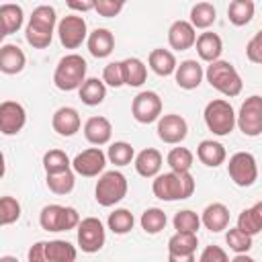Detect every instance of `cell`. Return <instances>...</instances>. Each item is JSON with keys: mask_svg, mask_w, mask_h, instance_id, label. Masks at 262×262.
<instances>
[{"mask_svg": "<svg viewBox=\"0 0 262 262\" xmlns=\"http://www.w3.org/2000/svg\"><path fill=\"white\" fill-rule=\"evenodd\" d=\"M133 158H135V149L127 141H115L106 149V162L115 166H127L133 162Z\"/></svg>", "mask_w": 262, "mask_h": 262, "instance_id": "obj_39", "label": "cell"}, {"mask_svg": "<svg viewBox=\"0 0 262 262\" xmlns=\"http://www.w3.org/2000/svg\"><path fill=\"white\" fill-rule=\"evenodd\" d=\"M139 223H141V229H143L145 233L156 235V233H160V231L166 227L168 217H166V213H164L162 209H158V207H149V209H145V211L141 213Z\"/></svg>", "mask_w": 262, "mask_h": 262, "instance_id": "obj_36", "label": "cell"}, {"mask_svg": "<svg viewBox=\"0 0 262 262\" xmlns=\"http://www.w3.org/2000/svg\"><path fill=\"white\" fill-rule=\"evenodd\" d=\"M27 125V111L16 100L0 102V133L2 135H16Z\"/></svg>", "mask_w": 262, "mask_h": 262, "instance_id": "obj_15", "label": "cell"}, {"mask_svg": "<svg viewBox=\"0 0 262 262\" xmlns=\"http://www.w3.org/2000/svg\"><path fill=\"white\" fill-rule=\"evenodd\" d=\"M78 96L86 106H98L106 98V86L100 78H86L78 88Z\"/></svg>", "mask_w": 262, "mask_h": 262, "instance_id": "obj_28", "label": "cell"}, {"mask_svg": "<svg viewBox=\"0 0 262 262\" xmlns=\"http://www.w3.org/2000/svg\"><path fill=\"white\" fill-rule=\"evenodd\" d=\"M104 86H111V88H121L125 86L123 84V70H121V61H111L104 66L102 70V78Z\"/></svg>", "mask_w": 262, "mask_h": 262, "instance_id": "obj_44", "label": "cell"}, {"mask_svg": "<svg viewBox=\"0 0 262 262\" xmlns=\"http://www.w3.org/2000/svg\"><path fill=\"white\" fill-rule=\"evenodd\" d=\"M133 160H135L133 166H135L137 174L143 176V178H156V176L160 174L162 162H164L162 154H160L156 147H145V149H141Z\"/></svg>", "mask_w": 262, "mask_h": 262, "instance_id": "obj_23", "label": "cell"}, {"mask_svg": "<svg viewBox=\"0 0 262 262\" xmlns=\"http://www.w3.org/2000/svg\"><path fill=\"white\" fill-rule=\"evenodd\" d=\"M106 225H108V229H111L113 233L125 235V233H129V231L133 229L135 217H133V213H131L129 209H115V211L108 215Z\"/></svg>", "mask_w": 262, "mask_h": 262, "instance_id": "obj_37", "label": "cell"}, {"mask_svg": "<svg viewBox=\"0 0 262 262\" xmlns=\"http://www.w3.org/2000/svg\"><path fill=\"white\" fill-rule=\"evenodd\" d=\"M80 215L74 207H63V205H45L39 213V225L45 231H70L78 227Z\"/></svg>", "mask_w": 262, "mask_h": 262, "instance_id": "obj_7", "label": "cell"}, {"mask_svg": "<svg viewBox=\"0 0 262 262\" xmlns=\"http://www.w3.org/2000/svg\"><path fill=\"white\" fill-rule=\"evenodd\" d=\"M55 25H57V14H55V8L49 6V4H39L31 16H29V23H27V29H25V39L31 47L35 49H45L51 45V39H53V31H55Z\"/></svg>", "mask_w": 262, "mask_h": 262, "instance_id": "obj_1", "label": "cell"}, {"mask_svg": "<svg viewBox=\"0 0 262 262\" xmlns=\"http://www.w3.org/2000/svg\"><path fill=\"white\" fill-rule=\"evenodd\" d=\"M4 172H6V160H4V154L0 151V180H2Z\"/></svg>", "mask_w": 262, "mask_h": 262, "instance_id": "obj_52", "label": "cell"}, {"mask_svg": "<svg viewBox=\"0 0 262 262\" xmlns=\"http://www.w3.org/2000/svg\"><path fill=\"white\" fill-rule=\"evenodd\" d=\"M246 57L252 63H262V31H258L246 45Z\"/></svg>", "mask_w": 262, "mask_h": 262, "instance_id": "obj_46", "label": "cell"}, {"mask_svg": "<svg viewBox=\"0 0 262 262\" xmlns=\"http://www.w3.org/2000/svg\"><path fill=\"white\" fill-rule=\"evenodd\" d=\"M57 35L66 49H78L88 37V25L82 14H68L57 23Z\"/></svg>", "mask_w": 262, "mask_h": 262, "instance_id": "obj_11", "label": "cell"}, {"mask_svg": "<svg viewBox=\"0 0 262 262\" xmlns=\"http://www.w3.org/2000/svg\"><path fill=\"white\" fill-rule=\"evenodd\" d=\"M229 262H256L252 256H248V254H235Z\"/></svg>", "mask_w": 262, "mask_h": 262, "instance_id": "obj_51", "label": "cell"}, {"mask_svg": "<svg viewBox=\"0 0 262 262\" xmlns=\"http://www.w3.org/2000/svg\"><path fill=\"white\" fill-rule=\"evenodd\" d=\"M131 115L137 123L149 125L162 117V98L154 90L139 92L131 102Z\"/></svg>", "mask_w": 262, "mask_h": 262, "instance_id": "obj_12", "label": "cell"}, {"mask_svg": "<svg viewBox=\"0 0 262 262\" xmlns=\"http://www.w3.org/2000/svg\"><path fill=\"white\" fill-rule=\"evenodd\" d=\"M239 231H244L246 235L254 237L262 231V203H256L254 207L250 209H244L239 215H237V225H235Z\"/></svg>", "mask_w": 262, "mask_h": 262, "instance_id": "obj_29", "label": "cell"}, {"mask_svg": "<svg viewBox=\"0 0 262 262\" xmlns=\"http://www.w3.org/2000/svg\"><path fill=\"white\" fill-rule=\"evenodd\" d=\"M123 70V84L131 88H139L147 80V66L139 57H127L121 61Z\"/></svg>", "mask_w": 262, "mask_h": 262, "instance_id": "obj_26", "label": "cell"}, {"mask_svg": "<svg viewBox=\"0 0 262 262\" xmlns=\"http://www.w3.org/2000/svg\"><path fill=\"white\" fill-rule=\"evenodd\" d=\"M76 186V174L74 170H66V172H57V174H47V188L53 194H70Z\"/></svg>", "mask_w": 262, "mask_h": 262, "instance_id": "obj_35", "label": "cell"}, {"mask_svg": "<svg viewBox=\"0 0 262 262\" xmlns=\"http://www.w3.org/2000/svg\"><path fill=\"white\" fill-rule=\"evenodd\" d=\"M23 20H25V14L18 4H2L0 6V25L6 31V35L16 33L23 27Z\"/></svg>", "mask_w": 262, "mask_h": 262, "instance_id": "obj_34", "label": "cell"}, {"mask_svg": "<svg viewBox=\"0 0 262 262\" xmlns=\"http://www.w3.org/2000/svg\"><path fill=\"white\" fill-rule=\"evenodd\" d=\"M111 135H113V125L106 117H90L86 123H84V137L88 139V143L100 147V145H106L111 141Z\"/></svg>", "mask_w": 262, "mask_h": 262, "instance_id": "obj_21", "label": "cell"}, {"mask_svg": "<svg viewBox=\"0 0 262 262\" xmlns=\"http://www.w3.org/2000/svg\"><path fill=\"white\" fill-rule=\"evenodd\" d=\"M27 258H29V262H47V256H45V242H35V244L29 248Z\"/></svg>", "mask_w": 262, "mask_h": 262, "instance_id": "obj_48", "label": "cell"}, {"mask_svg": "<svg viewBox=\"0 0 262 262\" xmlns=\"http://www.w3.org/2000/svg\"><path fill=\"white\" fill-rule=\"evenodd\" d=\"M78 248L86 254H94L102 250L106 242V231L104 225L98 217H84L78 223Z\"/></svg>", "mask_w": 262, "mask_h": 262, "instance_id": "obj_10", "label": "cell"}, {"mask_svg": "<svg viewBox=\"0 0 262 262\" xmlns=\"http://www.w3.org/2000/svg\"><path fill=\"white\" fill-rule=\"evenodd\" d=\"M27 66V55L25 51L14 45V43H6L0 45V72L6 76H14L20 74Z\"/></svg>", "mask_w": 262, "mask_h": 262, "instance_id": "obj_19", "label": "cell"}, {"mask_svg": "<svg viewBox=\"0 0 262 262\" xmlns=\"http://www.w3.org/2000/svg\"><path fill=\"white\" fill-rule=\"evenodd\" d=\"M196 41V31L188 20H174L168 29V43L174 51H186L194 45Z\"/></svg>", "mask_w": 262, "mask_h": 262, "instance_id": "obj_18", "label": "cell"}, {"mask_svg": "<svg viewBox=\"0 0 262 262\" xmlns=\"http://www.w3.org/2000/svg\"><path fill=\"white\" fill-rule=\"evenodd\" d=\"M196 158L201 164L209 166V168H217L225 162L227 154H225V147L223 143L219 141H213V139H203L196 147Z\"/></svg>", "mask_w": 262, "mask_h": 262, "instance_id": "obj_25", "label": "cell"}, {"mask_svg": "<svg viewBox=\"0 0 262 262\" xmlns=\"http://www.w3.org/2000/svg\"><path fill=\"white\" fill-rule=\"evenodd\" d=\"M235 125L248 137H258L262 133V96L252 94L239 106L235 115Z\"/></svg>", "mask_w": 262, "mask_h": 262, "instance_id": "obj_8", "label": "cell"}, {"mask_svg": "<svg viewBox=\"0 0 262 262\" xmlns=\"http://www.w3.org/2000/svg\"><path fill=\"white\" fill-rule=\"evenodd\" d=\"M199 262H229V256L223 248L219 246H207L201 256H199Z\"/></svg>", "mask_w": 262, "mask_h": 262, "instance_id": "obj_47", "label": "cell"}, {"mask_svg": "<svg viewBox=\"0 0 262 262\" xmlns=\"http://www.w3.org/2000/svg\"><path fill=\"white\" fill-rule=\"evenodd\" d=\"M205 78L211 84V88H215L217 92H221L227 98L237 96L244 88L242 76L237 74L235 66L225 61V59H217V61L209 63L207 70H205Z\"/></svg>", "mask_w": 262, "mask_h": 262, "instance_id": "obj_3", "label": "cell"}, {"mask_svg": "<svg viewBox=\"0 0 262 262\" xmlns=\"http://www.w3.org/2000/svg\"><path fill=\"white\" fill-rule=\"evenodd\" d=\"M147 63H149V70L154 72V74H158V76H172L174 74V70H176V57H174V53L170 51V49H162V47H158V49H151V53H149V57H147Z\"/></svg>", "mask_w": 262, "mask_h": 262, "instance_id": "obj_27", "label": "cell"}, {"mask_svg": "<svg viewBox=\"0 0 262 262\" xmlns=\"http://www.w3.org/2000/svg\"><path fill=\"white\" fill-rule=\"evenodd\" d=\"M166 162L170 166V172H190L194 156L188 147H172L166 156Z\"/></svg>", "mask_w": 262, "mask_h": 262, "instance_id": "obj_38", "label": "cell"}, {"mask_svg": "<svg viewBox=\"0 0 262 262\" xmlns=\"http://www.w3.org/2000/svg\"><path fill=\"white\" fill-rule=\"evenodd\" d=\"M151 190L160 201H184L194 192V178L190 172H164L154 178Z\"/></svg>", "mask_w": 262, "mask_h": 262, "instance_id": "obj_2", "label": "cell"}, {"mask_svg": "<svg viewBox=\"0 0 262 262\" xmlns=\"http://www.w3.org/2000/svg\"><path fill=\"white\" fill-rule=\"evenodd\" d=\"M254 10H256V4L252 0H233L227 6V18L235 27H246L254 18Z\"/></svg>", "mask_w": 262, "mask_h": 262, "instance_id": "obj_31", "label": "cell"}, {"mask_svg": "<svg viewBox=\"0 0 262 262\" xmlns=\"http://www.w3.org/2000/svg\"><path fill=\"white\" fill-rule=\"evenodd\" d=\"M104 168H106V154L100 147H88L72 160L74 174H80L84 178H94L102 174Z\"/></svg>", "mask_w": 262, "mask_h": 262, "instance_id": "obj_13", "label": "cell"}, {"mask_svg": "<svg viewBox=\"0 0 262 262\" xmlns=\"http://www.w3.org/2000/svg\"><path fill=\"white\" fill-rule=\"evenodd\" d=\"M217 20V10L211 2H196L192 8H190V25L192 29H209L213 23Z\"/></svg>", "mask_w": 262, "mask_h": 262, "instance_id": "obj_32", "label": "cell"}, {"mask_svg": "<svg viewBox=\"0 0 262 262\" xmlns=\"http://www.w3.org/2000/svg\"><path fill=\"white\" fill-rule=\"evenodd\" d=\"M43 168H45V174L66 172V170H72V160L61 149H49L43 154Z\"/></svg>", "mask_w": 262, "mask_h": 262, "instance_id": "obj_40", "label": "cell"}, {"mask_svg": "<svg viewBox=\"0 0 262 262\" xmlns=\"http://www.w3.org/2000/svg\"><path fill=\"white\" fill-rule=\"evenodd\" d=\"M20 217V203L14 196H0V227L12 225Z\"/></svg>", "mask_w": 262, "mask_h": 262, "instance_id": "obj_43", "label": "cell"}, {"mask_svg": "<svg viewBox=\"0 0 262 262\" xmlns=\"http://www.w3.org/2000/svg\"><path fill=\"white\" fill-rule=\"evenodd\" d=\"M86 47L90 51L92 57L96 59H104L113 53L115 49V35L108 31V29H94L92 33H88L86 37Z\"/></svg>", "mask_w": 262, "mask_h": 262, "instance_id": "obj_20", "label": "cell"}, {"mask_svg": "<svg viewBox=\"0 0 262 262\" xmlns=\"http://www.w3.org/2000/svg\"><path fill=\"white\" fill-rule=\"evenodd\" d=\"M227 174L233 180L235 186H252L258 180V164L256 158L250 151H237L229 158L227 164Z\"/></svg>", "mask_w": 262, "mask_h": 262, "instance_id": "obj_9", "label": "cell"}, {"mask_svg": "<svg viewBox=\"0 0 262 262\" xmlns=\"http://www.w3.org/2000/svg\"><path fill=\"white\" fill-rule=\"evenodd\" d=\"M225 242H227L229 250L235 252V254H248V252L252 250V246H254V237L246 235V233L239 231L237 227H233V229H229V231L225 233Z\"/></svg>", "mask_w": 262, "mask_h": 262, "instance_id": "obj_42", "label": "cell"}, {"mask_svg": "<svg viewBox=\"0 0 262 262\" xmlns=\"http://www.w3.org/2000/svg\"><path fill=\"white\" fill-rule=\"evenodd\" d=\"M123 8H125V2L123 0H94V10L100 16H104V18L117 16Z\"/></svg>", "mask_w": 262, "mask_h": 262, "instance_id": "obj_45", "label": "cell"}, {"mask_svg": "<svg viewBox=\"0 0 262 262\" xmlns=\"http://www.w3.org/2000/svg\"><path fill=\"white\" fill-rule=\"evenodd\" d=\"M196 246H199V237L196 233H174L170 239H168V254H174V256H188V254H194L196 252Z\"/></svg>", "mask_w": 262, "mask_h": 262, "instance_id": "obj_33", "label": "cell"}, {"mask_svg": "<svg viewBox=\"0 0 262 262\" xmlns=\"http://www.w3.org/2000/svg\"><path fill=\"white\" fill-rule=\"evenodd\" d=\"M127 190H129V182H127L125 174L119 170H108L98 176V182L94 188V199L100 207H113L127 196Z\"/></svg>", "mask_w": 262, "mask_h": 262, "instance_id": "obj_5", "label": "cell"}, {"mask_svg": "<svg viewBox=\"0 0 262 262\" xmlns=\"http://www.w3.org/2000/svg\"><path fill=\"white\" fill-rule=\"evenodd\" d=\"M70 10H78V12H86V10H94V0H82V2H76V0H68L66 2Z\"/></svg>", "mask_w": 262, "mask_h": 262, "instance_id": "obj_49", "label": "cell"}, {"mask_svg": "<svg viewBox=\"0 0 262 262\" xmlns=\"http://www.w3.org/2000/svg\"><path fill=\"white\" fill-rule=\"evenodd\" d=\"M203 119H205L207 129L217 137L229 135L235 127V111L229 104V100H225V98H215V100L207 102Z\"/></svg>", "mask_w": 262, "mask_h": 262, "instance_id": "obj_6", "label": "cell"}, {"mask_svg": "<svg viewBox=\"0 0 262 262\" xmlns=\"http://www.w3.org/2000/svg\"><path fill=\"white\" fill-rule=\"evenodd\" d=\"M45 256L47 262H76L78 250L66 239H51L45 242Z\"/></svg>", "mask_w": 262, "mask_h": 262, "instance_id": "obj_30", "label": "cell"}, {"mask_svg": "<svg viewBox=\"0 0 262 262\" xmlns=\"http://www.w3.org/2000/svg\"><path fill=\"white\" fill-rule=\"evenodd\" d=\"M168 262H196L194 254H188V256H174V254H168Z\"/></svg>", "mask_w": 262, "mask_h": 262, "instance_id": "obj_50", "label": "cell"}, {"mask_svg": "<svg viewBox=\"0 0 262 262\" xmlns=\"http://www.w3.org/2000/svg\"><path fill=\"white\" fill-rule=\"evenodd\" d=\"M158 137L168 143V145H178L186 139L188 135V123L184 117L176 115V113H170V115H162L158 119Z\"/></svg>", "mask_w": 262, "mask_h": 262, "instance_id": "obj_14", "label": "cell"}, {"mask_svg": "<svg viewBox=\"0 0 262 262\" xmlns=\"http://www.w3.org/2000/svg\"><path fill=\"white\" fill-rule=\"evenodd\" d=\"M172 223H174V229L178 233H196L201 227V217L190 209H182L174 215Z\"/></svg>", "mask_w": 262, "mask_h": 262, "instance_id": "obj_41", "label": "cell"}, {"mask_svg": "<svg viewBox=\"0 0 262 262\" xmlns=\"http://www.w3.org/2000/svg\"><path fill=\"white\" fill-rule=\"evenodd\" d=\"M201 225H205L213 233H219V231L227 229V225H229V209L223 203L207 205L203 215H201Z\"/></svg>", "mask_w": 262, "mask_h": 262, "instance_id": "obj_24", "label": "cell"}, {"mask_svg": "<svg viewBox=\"0 0 262 262\" xmlns=\"http://www.w3.org/2000/svg\"><path fill=\"white\" fill-rule=\"evenodd\" d=\"M194 45H196V53H199V57H201L203 61L213 63V61L221 59V53H223V41H221V37H219L217 33H213V31H205V33H201V35L196 37Z\"/></svg>", "mask_w": 262, "mask_h": 262, "instance_id": "obj_22", "label": "cell"}, {"mask_svg": "<svg viewBox=\"0 0 262 262\" xmlns=\"http://www.w3.org/2000/svg\"><path fill=\"white\" fill-rule=\"evenodd\" d=\"M0 262H18V258H14V256H2Z\"/></svg>", "mask_w": 262, "mask_h": 262, "instance_id": "obj_53", "label": "cell"}, {"mask_svg": "<svg viewBox=\"0 0 262 262\" xmlns=\"http://www.w3.org/2000/svg\"><path fill=\"white\" fill-rule=\"evenodd\" d=\"M205 78V70L196 59H184L174 70V80L182 90H194L201 86Z\"/></svg>", "mask_w": 262, "mask_h": 262, "instance_id": "obj_17", "label": "cell"}, {"mask_svg": "<svg viewBox=\"0 0 262 262\" xmlns=\"http://www.w3.org/2000/svg\"><path fill=\"white\" fill-rule=\"evenodd\" d=\"M4 37H6V31L2 29V25H0V45H2V41H4Z\"/></svg>", "mask_w": 262, "mask_h": 262, "instance_id": "obj_54", "label": "cell"}, {"mask_svg": "<svg viewBox=\"0 0 262 262\" xmlns=\"http://www.w3.org/2000/svg\"><path fill=\"white\" fill-rule=\"evenodd\" d=\"M51 127L57 135L61 137H72L80 131L82 127V119H80V113L74 108V106H59L53 117H51Z\"/></svg>", "mask_w": 262, "mask_h": 262, "instance_id": "obj_16", "label": "cell"}, {"mask_svg": "<svg viewBox=\"0 0 262 262\" xmlns=\"http://www.w3.org/2000/svg\"><path fill=\"white\" fill-rule=\"evenodd\" d=\"M86 70H88V63H86V59L82 55H78V53L63 55L57 61L55 72H53L55 88H59L63 92L78 90L82 86V82L86 80Z\"/></svg>", "mask_w": 262, "mask_h": 262, "instance_id": "obj_4", "label": "cell"}]
</instances>
